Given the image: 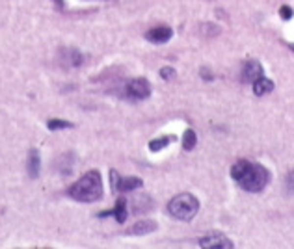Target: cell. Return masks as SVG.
Returning a JSON list of instances; mask_svg holds the SVG:
<instances>
[{
  "label": "cell",
  "instance_id": "7a4b0ae2",
  "mask_svg": "<svg viewBox=\"0 0 294 249\" xmlns=\"http://www.w3.org/2000/svg\"><path fill=\"white\" fill-rule=\"evenodd\" d=\"M69 195L74 201L80 203H95L102 197V179L101 173L97 169L88 171L82 175L71 188H69Z\"/></svg>",
  "mask_w": 294,
  "mask_h": 249
},
{
  "label": "cell",
  "instance_id": "277c9868",
  "mask_svg": "<svg viewBox=\"0 0 294 249\" xmlns=\"http://www.w3.org/2000/svg\"><path fill=\"white\" fill-rule=\"evenodd\" d=\"M199 248L203 249H231L233 242L223 234H207L199 240Z\"/></svg>",
  "mask_w": 294,
  "mask_h": 249
},
{
  "label": "cell",
  "instance_id": "9c48e42d",
  "mask_svg": "<svg viewBox=\"0 0 294 249\" xmlns=\"http://www.w3.org/2000/svg\"><path fill=\"white\" fill-rule=\"evenodd\" d=\"M142 179L138 177H127V179H121L120 177V182H118V188H116V192H132V190H136V188H142Z\"/></svg>",
  "mask_w": 294,
  "mask_h": 249
},
{
  "label": "cell",
  "instance_id": "2e32d148",
  "mask_svg": "<svg viewBox=\"0 0 294 249\" xmlns=\"http://www.w3.org/2000/svg\"><path fill=\"white\" fill-rule=\"evenodd\" d=\"M74 125L71 121H64V119H50L47 121V129L49 130H64V129H73Z\"/></svg>",
  "mask_w": 294,
  "mask_h": 249
},
{
  "label": "cell",
  "instance_id": "e0dca14e",
  "mask_svg": "<svg viewBox=\"0 0 294 249\" xmlns=\"http://www.w3.org/2000/svg\"><path fill=\"white\" fill-rule=\"evenodd\" d=\"M175 74L177 73H175L173 67H162V69H160V76H162L164 80H173Z\"/></svg>",
  "mask_w": 294,
  "mask_h": 249
},
{
  "label": "cell",
  "instance_id": "8fae6325",
  "mask_svg": "<svg viewBox=\"0 0 294 249\" xmlns=\"http://www.w3.org/2000/svg\"><path fill=\"white\" fill-rule=\"evenodd\" d=\"M112 214H114V218H116V222H118V223L127 222V216H129V212H127V199H125V197H120V199H118L116 208L112 210Z\"/></svg>",
  "mask_w": 294,
  "mask_h": 249
},
{
  "label": "cell",
  "instance_id": "ba28073f",
  "mask_svg": "<svg viewBox=\"0 0 294 249\" xmlns=\"http://www.w3.org/2000/svg\"><path fill=\"white\" fill-rule=\"evenodd\" d=\"M39 171H41V157H39L37 149H32L28 153V175L32 177V179H37Z\"/></svg>",
  "mask_w": 294,
  "mask_h": 249
},
{
  "label": "cell",
  "instance_id": "9a60e30c",
  "mask_svg": "<svg viewBox=\"0 0 294 249\" xmlns=\"http://www.w3.org/2000/svg\"><path fill=\"white\" fill-rule=\"evenodd\" d=\"M196 143H197V136H196V132L194 130H184V136H183V149L184 151H192L196 147Z\"/></svg>",
  "mask_w": 294,
  "mask_h": 249
},
{
  "label": "cell",
  "instance_id": "3957f363",
  "mask_svg": "<svg viewBox=\"0 0 294 249\" xmlns=\"http://www.w3.org/2000/svg\"><path fill=\"white\" fill-rule=\"evenodd\" d=\"M199 210V201L192 194H179L168 203V212L173 216L175 220L181 222H190Z\"/></svg>",
  "mask_w": 294,
  "mask_h": 249
},
{
  "label": "cell",
  "instance_id": "5b68a950",
  "mask_svg": "<svg viewBox=\"0 0 294 249\" xmlns=\"http://www.w3.org/2000/svg\"><path fill=\"white\" fill-rule=\"evenodd\" d=\"M127 93L132 99H147L151 95V84L146 78H134L127 84Z\"/></svg>",
  "mask_w": 294,
  "mask_h": 249
},
{
  "label": "cell",
  "instance_id": "8992f818",
  "mask_svg": "<svg viewBox=\"0 0 294 249\" xmlns=\"http://www.w3.org/2000/svg\"><path fill=\"white\" fill-rule=\"evenodd\" d=\"M173 36V30L168 26H158V28H153V30H149L146 34V39L147 41H151V43H166V41H170Z\"/></svg>",
  "mask_w": 294,
  "mask_h": 249
},
{
  "label": "cell",
  "instance_id": "52a82bcc",
  "mask_svg": "<svg viewBox=\"0 0 294 249\" xmlns=\"http://www.w3.org/2000/svg\"><path fill=\"white\" fill-rule=\"evenodd\" d=\"M261 76H263V65L257 64V62L244 64V69H242V80L244 82H255Z\"/></svg>",
  "mask_w": 294,
  "mask_h": 249
},
{
  "label": "cell",
  "instance_id": "7c38bea8",
  "mask_svg": "<svg viewBox=\"0 0 294 249\" xmlns=\"http://www.w3.org/2000/svg\"><path fill=\"white\" fill-rule=\"evenodd\" d=\"M156 229V223L151 220H144L132 225V229L129 231V234H147V232H153Z\"/></svg>",
  "mask_w": 294,
  "mask_h": 249
},
{
  "label": "cell",
  "instance_id": "ffe728a7",
  "mask_svg": "<svg viewBox=\"0 0 294 249\" xmlns=\"http://www.w3.org/2000/svg\"><path fill=\"white\" fill-rule=\"evenodd\" d=\"M201 74L205 76V80H207V82H211V80H212V74H211V71H209V69H201Z\"/></svg>",
  "mask_w": 294,
  "mask_h": 249
},
{
  "label": "cell",
  "instance_id": "5bb4252c",
  "mask_svg": "<svg viewBox=\"0 0 294 249\" xmlns=\"http://www.w3.org/2000/svg\"><path fill=\"white\" fill-rule=\"evenodd\" d=\"M153 206L151 203V199L147 197V195H140V197H134V203H132V208H134V212H146Z\"/></svg>",
  "mask_w": 294,
  "mask_h": 249
},
{
  "label": "cell",
  "instance_id": "ac0fdd59",
  "mask_svg": "<svg viewBox=\"0 0 294 249\" xmlns=\"http://www.w3.org/2000/svg\"><path fill=\"white\" fill-rule=\"evenodd\" d=\"M293 8L291 6H281V9H279V15H281V19L283 21H289V19L293 17Z\"/></svg>",
  "mask_w": 294,
  "mask_h": 249
},
{
  "label": "cell",
  "instance_id": "44dd1931",
  "mask_svg": "<svg viewBox=\"0 0 294 249\" xmlns=\"http://www.w3.org/2000/svg\"><path fill=\"white\" fill-rule=\"evenodd\" d=\"M287 182H289V188H291V190L294 192V171L289 177H287Z\"/></svg>",
  "mask_w": 294,
  "mask_h": 249
},
{
  "label": "cell",
  "instance_id": "d6986e66",
  "mask_svg": "<svg viewBox=\"0 0 294 249\" xmlns=\"http://www.w3.org/2000/svg\"><path fill=\"white\" fill-rule=\"evenodd\" d=\"M110 181H112V190L116 192L118 182H120V175H118V171H116V169H112V171H110Z\"/></svg>",
  "mask_w": 294,
  "mask_h": 249
},
{
  "label": "cell",
  "instance_id": "4fadbf2b",
  "mask_svg": "<svg viewBox=\"0 0 294 249\" xmlns=\"http://www.w3.org/2000/svg\"><path fill=\"white\" fill-rule=\"evenodd\" d=\"M175 139V136H164V138H156V139H151L149 141V151H153V153H158V151H162L164 147H168L172 141Z\"/></svg>",
  "mask_w": 294,
  "mask_h": 249
},
{
  "label": "cell",
  "instance_id": "6da1fadb",
  "mask_svg": "<svg viewBox=\"0 0 294 249\" xmlns=\"http://www.w3.org/2000/svg\"><path fill=\"white\" fill-rule=\"evenodd\" d=\"M231 177L239 182L242 190L251 192V194H257L261 190H265V186L268 184V179H270L267 167L251 164L248 160H239L231 167Z\"/></svg>",
  "mask_w": 294,
  "mask_h": 249
},
{
  "label": "cell",
  "instance_id": "30bf717a",
  "mask_svg": "<svg viewBox=\"0 0 294 249\" xmlns=\"http://www.w3.org/2000/svg\"><path fill=\"white\" fill-rule=\"evenodd\" d=\"M274 90V82L270 80V78H267V76H261V78H257L255 82H253V93L255 95H267V93H270Z\"/></svg>",
  "mask_w": 294,
  "mask_h": 249
}]
</instances>
